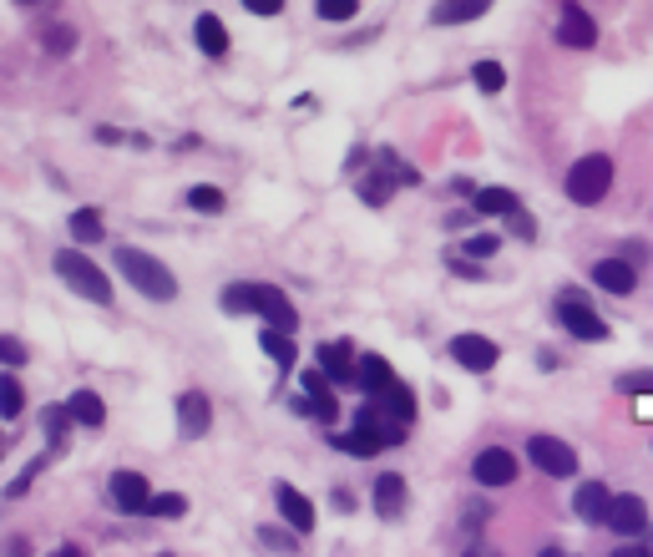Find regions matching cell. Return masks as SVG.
<instances>
[{"label": "cell", "mask_w": 653, "mask_h": 557, "mask_svg": "<svg viewBox=\"0 0 653 557\" xmlns=\"http://www.w3.org/2000/svg\"><path fill=\"white\" fill-rule=\"evenodd\" d=\"M471 82H476V92L497 97V92L507 87V71H502V61H476V66H471Z\"/></svg>", "instance_id": "obj_26"}, {"label": "cell", "mask_w": 653, "mask_h": 557, "mask_svg": "<svg viewBox=\"0 0 653 557\" xmlns=\"http://www.w3.org/2000/svg\"><path fill=\"white\" fill-rule=\"evenodd\" d=\"M557 41L588 51V46H598V21H593L583 6H567V11L557 16Z\"/></svg>", "instance_id": "obj_13"}, {"label": "cell", "mask_w": 653, "mask_h": 557, "mask_svg": "<svg viewBox=\"0 0 653 557\" xmlns=\"http://www.w3.org/2000/svg\"><path fill=\"white\" fill-rule=\"evenodd\" d=\"M0 360H6V370H11V365H26L31 355H26V345H21V340H11V335H6V340H0Z\"/></svg>", "instance_id": "obj_41"}, {"label": "cell", "mask_w": 653, "mask_h": 557, "mask_svg": "<svg viewBox=\"0 0 653 557\" xmlns=\"http://www.w3.org/2000/svg\"><path fill=\"white\" fill-rule=\"evenodd\" d=\"M537 557H567V552H562V547H542Z\"/></svg>", "instance_id": "obj_47"}, {"label": "cell", "mask_w": 653, "mask_h": 557, "mask_svg": "<svg viewBox=\"0 0 653 557\" xmlns=\"http://www.w3.org/2000/svg\"><path fill=\"white\" fill-rule=\"evenodd\" d=\"M370 502H375V517H400L405 502H411V487H405V476H400V471H385V476H375Z\"/></svg>", "instance_id": "obj_15"}, {"label": "cell", "mask_w": 653, "mask_h": 557, "mask_svg": "<svg viewBox=\"0 0 653 557\" xmlns=\"http://www.w3.org/2000/svg\"><path fill=\"white\" fill-rule=\"evenodd\" d=\"M613 188V157L608 152H588L573 163V173H567V198H573L578 208H593L603 203Z\"/></svg>", "instance_id": "obj_4"}, {"label": "cell", "mask_w": 653, "mask_h": 557, "mask_svg": "<svg viewBox=\"0 0 653 557\" xmlns=\"http://www.w3.org/2000/svg\"><path fill=\"white\" fill-rule=\"evenodd\" d=\"M446 269H451L456 279H486V269H481L476 259H456V254H446Z\"/></svg>", "instance_id": "obj_39"}, {"label": "cell", "mask_w": 653, "mask_h": 557, "mask_svg": "<svg viewBox=\"0 0 653 557\" xmlns=\"http://www.w3.org/2000/svg\"><path fill=\"white\" fill-rule=\"evenodd\" d=\"M557 325L573 335V340H583V345H603L613 330H608V320L593 309V299L583 294V289H562L557 294Z\"/></svg>", "instance_id": "obj_3"}, {"label": "cell", "mask_w": 653, "mask_h": 557, "mask_svg": "<svg viewBox=\"0 0 653 557\" xmlns=\"http://www.w3.org/2000/svg\"><path fill=\"white\" fill-rule=\"evenodd\" d=\"M304 395H309V406H314V421L335 426V416H340V401L330 395V385H324V370H309V375H304Z\"/></svg>", "instance_id": "obj_20"}, {"label": "cell", "mask_w": 653, "mask_h": 557, "mask_svg": "<svg viewBox=\"0 0 653 557\" xmlns=\"http://www.w3.org/2000/svg\"><path fill=\"white\" fill-rule=\"evenodd\" d=\"M390 188H395V178H385V173H370V178L360 183V198H365L370 208H385V203H390Z\"/></svg>", "instance_id": "obj_32"}, {"label": "cell", "mask_w": 653, "mask_h": 557, "mask_svg": "<svg viewBox=\"0 0 653 557\" xmlns=\"http://www.w3.org/2000/svg\"><path fill=\"white\" fill-rule=\"evenodd\" d=\"M178 426H183L188 441L208 436V426H213V401H208L203 390H183V395H178Z\"/></svg>", "instance_id": "obj_11"}, {"label": "cell", "mask_w": 653, "mask_h": 557, "mask_svg": "<svg viewBox=\"0 0 653 557\" xmlns=\"http://www.w3.org/2000/svg\"><path fill=\"white\" fill-rule=\"evenodd\" d=\"M66 411H71L76 426H87V431H97V426L107 421V406H102V395H97V390H71Z\"/></svg>", "instance_id": "obj_23"}, {"label": "cell", "mask_w": 653, "mask_h": 557, "mask_svg": "<svg viewBox=\"0 0 653 557\" xmlns=\"http://www.w3.org/2000/svg\"><path fill=\"white\" fill-rule=\"evenodd\" d=\"M71 426V411L66 406H46V416H41V431L51 436V441H61V431Z\"/></svg>", "instance_id": "obj_36"}, {"label": "cell", "mask_w": 653, "mask_h": 557, "mask_svg": "<svg viewBox=\"0 0 653 557\" xmlns=\"http://www.w3.org/2000/svg\"><path fill=\"white\" fill-rule=\"evenodd\" d=\"M613 557H653V552H648V547H618Z\"/></svg>", "instance_id": "obj_44"}, {"label": "cell", "mask_w": 653, "mask_h": 557, "mask_svg": "<svg viewBox=\"0 0 653 557\" xmlns=\"http://www.w3.org/2000/svg\"><path fill=\"white\" fill-rule=\"evenodd\" d=\"M471 208L486 213V218H512V213L522 208V198H517L512 188H476V193H471Z\"/></svg>", "instance_id": "obj_21"}, {"label": "cell", "mask_w": 653, "mask_h": 557, "mask_svg": "<svg viewBox=\"0 0 653 557\" xmlns=\"http://www.w3.org/2000/svg\"><path fill=\"white\" fill-rule=\"evenodd\" d=\"M497 244H502L497 233H476V238H466V259H476V264H481V259H492Z\"/></svg>", "instance_id": "obj_34"}, {"label": "cell", "mask_w": 653, "mask_h": 557, "mask_svg": "<svg viewBox=\"0 0 653 557\" xmlns=\"http://www.w3.org/2000/svg\"><path fill=\"white\" fill-rule=\"evenodd\" d=\"M365 395H370V401H375V395H385L390 385H395V370H390V360L385 355H360V380H355Z\"/></svg>", "instance_id": "obj_22"}, {"label": "cell", "mask_w": 653, "mask_h": 557, "mask_svg": "<svg viewBox=\"0 0 653 557\" xmlns=\"http://www.w3.org/2000/svg\"><path fill=\"white\" fill-rule=\"evenodd\" d=\"M259 345H264V355H269V360H274L279 370H294V355H299V350H294V335L264 330V340H259Z\"/></svg>", "instance_id": "obj_25"}, {"label": "cell", "mask_w": 653, "mask_h": 557, "mask_svg": "<svg viewBox=\"0 0 653 557\" xmlns=\"http://www.w3.org/2000/svg\"><path fill=\"white\" fill-rule=\"evenodd\" d=\"M314 355H319V370L335 375L340 385H355V380H360V355H355L350 340H324Z\"/></svg>", "instance_id": "obj_10"}, {"label": "cell", "mask_w": 653, "mask_h": 557, "mask_svg": "<svg viewBox=\"0 0 653 557\" xmlns=\"http://www.w3.org/2000/svg\"><path fill=\"white\" fill-rule=\"evenodd\" d=\"M223 188H213V183H198V188H188V208L193 213H223Z\"/></svg>", "instance_id": "obj_29"}, {"label": "cell", "mask_w": 653, "mask_h": 557, "mask_svg": "<svg viewBox=\"0 0 653 557\" xmlns=\"http://www.w3.org/2000/svg\"><path fill=\"white\" fill-rule=\"evenodd\" d=\"M71 238H76V244H97V238H102V213L97 208H76L71 213Z\"/></svg>", "instance_id": "obj_27"}, {"label": "cell", "mask_w": 653, "mask_h": 557, "mask_svg": "<svg viewBox=\"0 0 653 557\" xmlns=\"http://www.w3.org/2000/svg\"><path fill=\"white\" fill-rule=\"evenodd\" d=\"M117 274H127V284H132L137 294L157 299V304L178 299V279H173V269L162 264V259H152V254H142V249H117Z\"/></svg>", "instance_id": "obj_2"}, {"label": "cell", "mask_w": 653, "mask_h": 557, "mask_svg": "<svg viewBox=\"0 0 653 557\" xmlns=\"http://www.w3.org/2000/svg\"><path fill=\"white\" fill-rule=\"evenodd\" d=\"M608 527H613L618 537H638V532H648V502H643V497H633V492L613 497Z\"/></svg>", "instance_id": "obj_14"}, {"label": "cell", "mask_w": 653, "mask_h": 557, "mask_svg": "<svg viewBox=\"0 0 653 557\" xmlns=\"http://www.w3.org/2000/svg\"><path fill=\"white\" fill-rule=\"evenodd\" d=\"M56 274L66 279V289H76L81 299H92V304H112V279L81 254V249H61L56 254Z\"/></svg>", "instance_id": "obj_5"}, {"label": "cell", "mask_w": 653, "mask_h": 557, "mask_svg": "<svg viewBox=\"0 0 653 557\" xmlns=\"http://www.w3.org/2000/svg\"><path fill=\"white\" fill-rule=\"evenodd\" d=\"M370 406H380V411H385L390 421H400V426H411V421H416V390L395 380V385H390L385 395H375Z\"/></svg>", "instance_id": "obj_19"}, {"label": "cell", "mask_w": 653, "mask_h": 557, "mask_svg": "<svg viewBox=\"0 0 653 557\" xmlns=\"http://www.w3.org/2000/svg\"><path fill=\"white\" fill-rule=\"evenodd\" d=\"M451 360L461 370H471V375H486V370H497L502 350H497V340H486V335H451Z\"/></svg>", "instance_id": "obj_8"}, {"label": "cell", "mask_w": 653, "mask_h": 557, "mask_svg": "<svg viewBox=\"0 0 653 557\" xmlns=\"http://www.w3.org/2000/svg\"><path fill=\"white\" fill-rule=\"evenodd\" d=\"M527 456L542 476H578V451L567 446L562 436H532L527 441Z\"/></svg>", "instance_id": "obj_6"}, {"label": "cell", "mask_w": 653, "mask_h": 557, "mask_svg": "<svg viewBox=\"0 0 653 557\" xmlns=\"http://www.w3.org/2000/svg\"><path fill=\"white\" fill-rule=\"evenodd\" d=\"M198 46H203V56H223L228 51V31H223V21L218 16H198Z\"/></svg>", "instance_id": "obj_24"}, {"label": "cell", "mask_w": 653, "mask_h": 557, "mask_svg": "<svg viewBox=\"0 0 653 557\" xmlns=\"http://www.w3.org/2000/svg\"><path fill=\"white\" fill-rule=\"evenodd\" d=\"M507 228H512L517 238H537V223H532V213H527V208H517V213L507 218Z\"/></svg>", "instance_id": "obj_42"}, {"label": "cell", "mask_w": 653, "mask_h": 557, "mask_svg": "<svg viewBox=\"0 0 653 557\" xmlns=\"http://www.w3.org/2000/svg\"><path fill=\"white\" fill-rule=\"evenodd\" d=\"M330 446H335V451H350V456H375V451H380V441H370L365 431H345V436L335 431Z\"/></svg>", "instance_id": "obj_31"}, {"label": "cell", "mask_w": 653, "mask_h": 557, "mask_svg": "<svg viewBox=\"0 0 653 557\" xmlns=\"http://www.w3.org/2000/svg\"><path fill=\"white\" fill-rule=\"evenodd\" d=\"M471 476H476V487H512L517 482V456L507 446H486V451H476Z\"/></svg>", "instance_id": "obj_7"}, {"label": "cell", "mask_w": 653, "mask_h": 557, "mask_svg": "<svg viewBox=\"0 0 653 557\" xmlns=\"http://www.w3.org/2000/svg\"><path fill=\"white\" fill-rule=\"evenodd\" d=\"M355 431H365L370 441H380V451L405 446V426H400V421H390L380 406H360V411H355Z\"/></svg>", "instance_id": "obj_12"}, {"label": "cell", "mask_w": 653, "mask_h": 557, "mask_svg": "<svg viewBox=\"0 0 653 557\" xmlns=\"http://www.w3.org/2000/svg\"><path fill=\"white\" fill-rule=\"evenodd\" d=\"M274 502H279V517L289 522V532H299V537L314 532V502H309L304 492H294V487L284 482V487H274Z\"/></svg>", "instance_id": "obj_16"}, {"label": "cell", "mask_w": 653, "mask_h": 557, "mask_svg": "<svg viewBox=\"0 0 653 557\" xmlns=\"http://www.w3.org/2000/svg\"><path fill=\"white\" fill-rule=\"evenodd\" d=\"M476 16H486L481 0H461V6H436V11H431V21H436V26H451V21H476Z\"/></svg>", "instance_id": "obj_30"}, {"label": "cell", "mask_w": 653, "mask_h": 557, "mask_svg": "<svg viewBox=\"0 0 653 557\" xmlns=\"http://www.w3.org/2000/svg\"><path fill=\"white\" fill-rule=\"evenodd\" d=\"M466 557H497V552H486V547H471V552H466Z\"/></svg>", "instance_id": "obj_48"}, {"label": "cell", "mask_w": 653, "mask_h": 557, "mask_svg": "<svg viewBox=\"0 0 653 557\" xmlns=\"http://www.w3.org/2000/svg\"><path fill=\"white\" fill-rule=\"evenodd\" d=\"M294 537H299V532H279V527H264V532H259V542H264V547H279V552H294Z\"/></svg>", "instance_id": "obj_40"}, {"label": "cell", "mask_w": 653, "mask_h": 557, "mask_svg": "<svg viewBox=\"0 0 653 557\" xmlns=\"http://www.w3.org/2000/svg\"><path fill=\"white\" fill-rule=\"evenodd\" d=\"M71 46H76V31H71V26H46V51L66 56Z\"/></svg>", "instance_id": "obj_38"}, {"label": "cell", "mask_w": 653, "mask_h": 557, "mask_svg": "<svg viewBox=\"0 0 653 557\" xmlns=\"http://www.w3.org/2000/svg\"><path fill=\"white\" fill-rule=\"evenodd\" d=\"M157 557H173V552H157Z\"/></svg>", "instance_id": "obj_49"}, {"label": "cell", "mask_w": 653, "mask_h": 557, "mask_svg": "<svg viewBox=\"0 0 653 557\" xmlns=\"http://www.w3.org/2000/svg\"><path fill=\"white\" fill-rule=\"evenodd\" d=\"M618 390H623V395H653V370H633V375H618Z\"/></svg>", "instance_id": "obj_37"}, {"label": "cell", "mask_w": 653, "mask_h": 557, "mask_svg": "<svg viewBox=\"0 0 653 557\" xmlns=\"http://www.w3.org/2000/svg\"><path fill=\"white\" fill-rule=\"evenodd\" d=\"M51 557H81V547H56Z\"/></svg>", "instance_id": "obj_46"}, {"label": "cell", "mask_w": 653, "mask_h": 557, "mask_svg": "<svg viewBox=\"0 0 653 557\" xmlns=\"http://www.w3.org/2000/svg\"><path fill=\"white\" fill-rule=\"evenodd\" d=\"M314 11H319V21H350L360 6H355V0H319Z\"/></svg>", "instance_id": "obj_35"}, {"label": "cell", "mask_w": 653, "mask_h": 557, "mask_svg": "<svg viewBox=\"0 0 653 557\" xmlns=\"http://www.w3.org/2000/svg\"><path fill=\"white\" fill-rule=\"evenodd\" d=\"M6 557H26V542L16 537V542H6Z\"/></svg>", "instance_id": "obj_45"}, {"label": "cell", "mask_w": 653, "mask_h": 557, "mask_svg": "<svg viewBox=\"0 0 653 557\" xmlns=\"http://www.w3.org/2000/svg\"><path fill=\"white\" fill-rule=\"evenodd\" d=\"M107 497H112V507L127 512V517H137V512L152 507V487H147V476H142V471H112Z\"/></svg>", "instance_id": "obj_9"}, {"label": "cell", "mask_w": 653, "mask_h": 557, "mask_svg": "<svg viewBox=\"0 0 653 557\" xmlns=\"http://www.w3.org/2000/svg\"><path fill=\"white\" fill-rule=\"evenodd\" d=\"M648 552H653V547H648Z\"/></svg>", "instance_id": "obj_50"}, {"label": "cell", "mask_w": 653, "mask_h": 557, "mask_svg": "<svg viewBox=\"0 0 653 557\" xmlns=\"http://www.w3.org/2000/svg\"><path fill=\"white\" fill-rule=\"evenodd\" d=\"M593 284L608 289V294H633L638 269H633L628 259H598V264H593Z\"/></svg>", "instance_id": "obj_18"}, {"label": "cell", "mask_w": 653, "mask_h": 557, "mask_svg": "<svg viewBox=\"0 0 653 557\" xmlns=\"http://www.w3.org/2000/svg\"><path fill=\"white\" fill-rule=\"evenodd\" d=\"M183 512H188V497H183V492H162V497H152V507H147V517H173V522H178Z\"/></svg>", "instance_id": "obj_33"}, {"label": "cell", "mask_w": 653, "mask_h": 557, "mask_svg": "<svg viewBox=\"0 0 653 557\" xmlns=\"http://www.w3.org/2000/svg\"><path fill=\"white\" fill-rule=\"evenodd\" d=\"M223 309H228V314H259V320H264L269 330H279V335H294V330H299V314H294L289 294L274 289V284H228V289H223Z\"/></svg>", "instance_id": "obj_1"}, {"label": "cell", "mask_w": 653, "mask_h": 557, "mask_svg": "<svg viewBox=\"0 0 653 557\" xmlns=\"http://www.w3.org/2000/svg\"><path fill=\"white\" fill-rule=\"evenodd\" d=\"M21 411H26V390H21V380H11V370H6V380H0V416L16 421Z\"/></svg>", "instance_id": "obj_28"}, {"label": "cell", "mask_w": 653, "mask_h": 557, "mask_svg": "<svg viewBox=\"0 0 653 557\" xmlns=\"http://www.w3.org/2000/svg\"><path fill=\"white\" fill-rule=\"evenodd\" d=\"M249 16H279L274 0H249Z\"/></svg>", "instance_id": "obj_43"}, {"label": "cell", "mask_w": 653, "mask_h": 557, "mask_svg": "<svg viewBox=\"0 0 653 557\" xmlns=\"http://www.w3.org/2000/svg\"><path fill=\"white\" fill-rule=\"evenodd\" d=\"M573 512H578V522H608V512H613V492L603 487V482H583L578 492H573Z\"/></svg>", "instance_id": "obj_17"}]
</instances>
